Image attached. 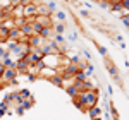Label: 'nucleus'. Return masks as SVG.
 Returning <instances> with one entry per match:
<instances>
[{"label": "nucleus", "mask_w": 129, "mask_h": 120, "mask_svg": "<svg viewBox=\"0 0 129 120\" xmlns=\"http://www.w3.org/2000/svg\"><path fill=\"white\" fill-rule=\"evenodd\" d=\"M43 38H41L40 34H33V36H29V41H28V45H29L31 48H40L41 45H43Z\"/></svg>", "instance_id": "4"}, {"label": "nucleus", "mask_w": 129, "mask_h": 120, "mask_svg": "<svg viewBox=\"0 0 129 120\" xmlns=\"http://www.w3.org/2000/svg\"><path fill=\"white\" fill-rule=\"evenodd\" d=\"M5 53H7V51H5V48H4V46H0V57H4Z\"/></svg>", "instance_id": "22"}, {"label": "nucleus", "mask_w": 129, "mask_h": 120, "mask_svg": "<svg viewBox=\"0 0 129 120\" xmlns=\"http://www.w3.org/2000/svg\"><path fill=\"white\" fill-rule=\"evenodd\" d=\"M10 2V5L12 7H17V5H21V0H9Z\"/></svg>", "instance_id": "20"}, {"label": "nucleus", "mask_w": 129, "mask_h": 120, "mask_svg": "<svg viewBox=\"0 0 129 120\" xmlns=\"http://www.w3.org/2000/svg\"><path fill=\"white\" fill-rule=\"evenodd\" d=\"M14 67H16V70H17L19 74H28L31 65H29V64H28L24 58H17V60H16V65H14Z\"/></svg>", "instance_id": "3"}, {"label": "nucleus", "mask_w": 129, "mask_h": 120, "mask_svg": "<svg viewBox=\"0 0 129 120\" xmlns=\"http://www.w3.org/2000/svg\"><path fill=\"white\" fill-rule=\"evenodd\" d=\"M120 21H122V24L129 26V12L127 14H122V16H120Z\"/></svg>", "instance_id": "15"}, {"label": "nucleus", "mask_w": 129, "mask_h": 120, "mask_svg": "<svg viewBox=\"0 0 129 120\" xmlns=\"http://www.w3.org/2000/svg\"><path fill=\"white\" fill-rule=\"evenodd\" d=\"M96 48H98V51L103 55V57H107V48H103V46H100L98 43H96Z\"/></svg>", "instance_id": "16"}, {"label": "nucleus", "mask_w": 129, "mask_h": 120, "mask_svg": "<svg viewBox=\"0 0 129 120\" xmlns=\"http://www.w3.org/2000/svg\"><path fill=\"white\" fill-rule=\"evenodd\" d=\"M7 108H9V106H7L5 103H2V105H0V115H4V113H7Z\"/></svg>", "instance_id": "18"}, {"label": "nucleus", "mask_w": 129, "mask_h": 120, "mask_svg": "<svg viewBox=\"0 0 129 120\" xmlns=\"http://www.w3.org/2000/svg\"><path fill=\"white\" fill-rule=\"evenodd\" d=\"M48 79H50V82H53L55 86H64V79L60 77L59 74H53V76H50Z\"/></svg>", "instance_id": "10"}, {"label": "nucleus", "mask_w": 129, "mask_h": 120, "mask_svg": "<svg viewBox=\"0 0 129 120\" xmlns=\"http://www.w3.org/2000/svg\"><path fill=\"white\" fill-rule=\"evenodd\" d=\"M21 36V31L19 28H12V29H9V40L7 41H17Z\"/></svg>", "instance_id": "7"}, {"label": "nucleus", "mask_w": 129, "mask_h": 120, "mask_svg": "<svg viewBox=\"0 0 129 120\" xmlns=\"http://www.w3.org/2000/svg\"><path fill=\"white\" fill-rule=\"evenodd\" d=\"M110 5H112V4L105 2V0H100V7H103V9H110Z\"/></svg>", "instance_id": "17"}, {"label": "nucleus", "mask_w": 129, "mask_h": 120, "mask_svg": "<svg viewBox=\"0 0 129 120\" xmlns=\"http://www.w3.org/2000/svg\"><path fill=\"white\" fill-rule=\"evenodd\" d=\"M107 69H109L110 76H112V77H114V79L120 84V77H119V72H117V67H115L114 64H110V60H107Z\"/></svg>", "instance_id": "6"}, {"label": "nucleus", "mask_w": 129, "mask_h": 120, "mask_svg": "<svg viewBox=\"0 0 129 120\" xmlns=\"http://www.w3.org/2000/svg\"><path fill=\"white\" fill-rule=\"evenodd\" d=\"M21 34H26V36H33V29H31V22H26L22 28H19Z\"/></svg>", "instance_id": "9"}, {"label": "nucleus", "mask_w": 129, "mask_h": 120, "mask_svg": "<svg viewBox=\"0 0 129 120\" xmlns=\"http://www.w3.org/2000/svg\"><path fill=\"white\" fill-rule=\"evenodd\" d=\"M4 70H5V65L0 62V77H2V74H4Z\"/></svg>", "instance_id": "21"}, {"label": "nucleus", "mask_w": 129, "mask_h": 120, "mask_svg": "<svg viewBox=\"0 0 129 120\" xmlns=\"http://www.w3.org/2000/svg\"><path fill=\"white\" fill-rule=\"evenodd\" d=\"M19 94L22 96V98H24V100H26V98H33V94L29 93V89H21V91H19Z\"/></svg>", "instance_id": "14"}, {"label": "nucleus", "mask_w": 129, "mask_h": 120, "mask_svg": "<svg viewBox=\"0 0 129 120\" xmlns=\"http://www.w3.org/2000/svg\"><path fill=\"white\" fill-rule=\"evenodd\" d=\"M88 111V115H89V118L91 120H96V118H100V108H96V106H93V108H89V110H86Z\"/></svg>", "instance_id": "8"}, {"label": "nucleus", "mask_w": 129, "mask_h": 120, "mask_svg": "<svg viewBox=\"0 0 129 120\" xmlns=\"http://www.w3.org/2000/svg\"><path fill=\"white\" fill-rule=\"evenodd\" d=\"M52 29H53V33H57V34H62L66 28H64V24H62V22H59V24H53V26H52Z\"/></svg>", "instance_id": "13"}, {"label": "nucleus", "mask_w": 129, "mask_h": 120, "mask_svg": "<svg viewBox=\"0 0 129 120\" xmlns=\"http://www.w3.org/2000/svg\"><path fill=\"white\" fill-rule=\"evenodd\" d=\"M31 29H33V34H40L41 29H43V26H41L38 21H33V22H31Z\"/></svg>", "instance_id": "11"}, {"label": "nucleus", "mask_w": 129, "mask_h": 120, "mask_svg": "<svg viewBox=\"0 0 129 120\" xmlns=\"http://www.w3.org/2000/svg\"><path fill=\"white\" fill-rule=\"evenodd\" d=\"M21 106H22V110H28V108H31V106H33V98H26V100H22Z\"/></svg>", "instance_id": "12"}, {"label": "nucleus", "mask_w": 129, "mask_h": 120, "mask_svg": "<svg viewBox=\"0 0 129 120\" xmlns=\"http://www.w3.org/2000/svg\"><path fill=\"white\" fill-rule=\"evenodd\" d=\"M17 76H19V72L16 70V67H5V70H4L0 81H2L4 84H17V82H16Z\"/></svg>", "instance_id": "2"}, {"label": "nucleus", "mask_w": 129, "mask_h": 120, "mask_svg": "<svg viewBox=\"0 0 129 120\" xmlns=\"http://www.w3.org/2000/svg\"><path fill=\"white\" fill-rule=\"evenodd\" d=\"M36 16H47V17H52V10L48 9L47 4L41 2L40 5H36Z\"/></svg>", "instance_id": "5"}, {"label": "nucleus", "mask_w": 129, "mask_h": 120, "mask_svg": "<svg viewBox=\"0 0 129 120\" xmlns=\"http://www.w3.org/2000/svg\"><path fill=\"white\" fill-rule=\"evenodd\" d=\"M57 17H59V21H64V19H66V12L59 10V12H57Z\"/></svg>", "instance_id": "19"}, {"label": "nucleus", "mask_w": 129, "mask_h": 120, "mask_svg": "<svg viewBox=\"0 0 129 120\" xmlns=\"http://www.w3.org/2000/svg\"><path fill=\"white\" fill-rule=\"evenodd\" d=\"M78 100H79L81 105L84 106V110H89V108L96 106V103H98V89L81 91L79 94H78Z\"/></svg>", "instance_id": "1"}]
</instances>
